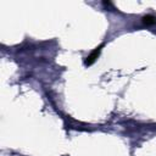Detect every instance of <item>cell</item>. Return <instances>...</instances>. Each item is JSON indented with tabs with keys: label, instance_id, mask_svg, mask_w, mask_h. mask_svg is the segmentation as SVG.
I'll return each instance as SVG.
<instances>
[{
	"label": "cell",
	"instance_id": "cell-1",
	"mask_svg": "<svg viewBox=\"0 0 156 156\" xmlns=\"http://www.w3.org/2000/svg\"><path fill=\"white\" fill-rule=\"evenodd\" d=\"M101 48H102V44L100 45V47H98L88 57H87V60H86V65H92V63H94V61L98 59V56H99V54H100V50H101Z\"/></svg>",
	"mask_w": 156,
	"mask_h": 156
},
{
	"label": "cell",
	"instance_id": "cell-2",
	"mask_svg": "<svg viewBox=\"0 0 156 156\" xmlns=\"http://www.w3.org/2000/svg\"><path fill=\"white\" fill-rule=\"evenodd\" d=\"M143 23L146 24V26H151L154 23H156V17L152 16V15H146L143 17Z\"/></svg>",
	"mask_w": 156,
	"mask_h": 156
}]
</instances>
